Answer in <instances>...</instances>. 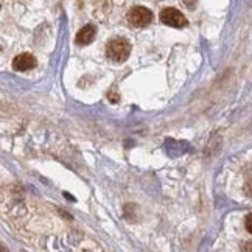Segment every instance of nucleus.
Here are the masks:
<instances>
[{"mask_svg": "<svg viewBox=\"0 0 252 252\" xmlns=\"http://www.w3.org/2000/svg\"><path fill=\"white\" fill-rule=\"evenodd\" d=\"M131 44L125 37H114L106 45V56L114 63H123L129 58Z\"/></svg>", "mask_w": 252, "mask_h": 252, "instance_id": "obj_1", "label": "nucleus"}, {"mask_svg": "<svg viewBox=\"0 0 252 252\" xmlns=\"http://www.w3.org/2000/svg\"><path fill=\"white\" fill-rule=\"evenodd\" d=\"M126 19H128V22L132 27L143 28V27H147V25L151 24L153 13H151V9L145 8V6H134L132 9H129V11H128Z\"/></svg>", "mask_w": 252, "mask_h": 252, "instance_id": "obj_2", "label": "nucleus"}, {"mask_svg": "<svg viewBox=\"0 0 252 252\" xmlns=\"http://www.w3.org/2000/svg\"><path fill=\"white\" fill-rule=\"evenodd\" d=\"M159 17H160L162 24L173 27V28H184V27H187V24H189L186 16H184L176 8H163L160 11Z\"/></svg>", "mask_w": 252, "mask_h": 252, "instance_id": "obj_3", "label": "nucleus"}, {"mask_svg": "<svg viewBox=\"0 0 252 252\" xmlns=\"http://www.w3.org/2000/svg\"><path fill=\"white\" fill-rule=\"evenodd\" d=\"M36 67V58L32 53H21L13 60V69L17 72H28Z\"/></svg>", "mask_w": 252, "mask_h": 252, "instance_id": "obj_4", "label": "nucleus"}, {"mask_svg": "<svg viewBox=\"0 0 252 252\" xmlns=\"http://www.w3.org/2000/svg\"><path fill=\"white\" fill-rule=\"evenodd\" d=\"M95 33H96V30L94 25H84L81 30L76 33L75 41L80 45H87L95 39Z\"/></svg>", "mask_w": 252, "mask_h": 252, "instance_id": "obj_5", "label": "nucleus"}, {"mask_svg": "<svg viewBox=\"0 0 252 252\" xmlns=\"http://www.w3.org/2000/svg\"><path fill=\"white\" fill-rule=\"evenodd\" d=\"M245 226H246V230L249 232V234H252V213H249V215L246 217Z\"/></svg>", "mask_w": 252, "mask_h": 252, "instance_id": "obj_6", "label": "nucleus"}, {"mask_svg": "<svg viewBox=\"0 0 252 252\" xmlns=\"http://www.w3.org/2000/svg\"><path fill=\"white\" fill-rule=\"evenodd\" d=\"M184 2H186L187 8H190V9H193V8H195V5H196V0H184Z\"/></svg>", "mask_w": 252, "mask_h": 252, "instance_id": "obj_7", "label": "nucleus"}, {"mask_svg": "<svg viewBox=\"0 0 252 252\" xmlns=\"http://www.w3.org/2000/svg\"><path fill=\"white\" fill-rule=\"evenodd\" d=\"M243 251H252V243H251V241H249V243H245Z\"/></svg>", "mask_w": 252, "mask_h": 252, "instance_id": "obj_8", "label": "nucleus"}]
</instances>
